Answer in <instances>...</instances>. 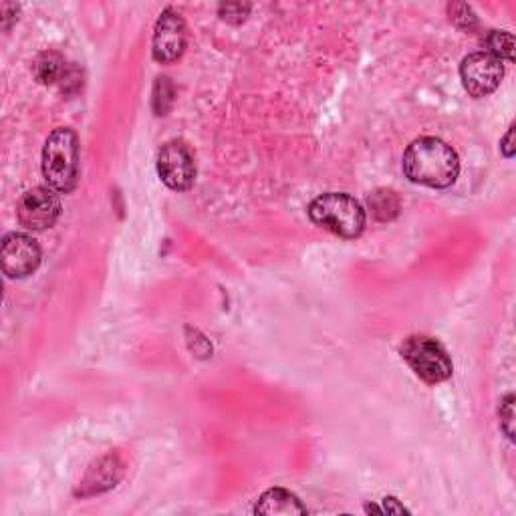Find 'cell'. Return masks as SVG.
Wrapping results in <instances>:
<instances>
[{"mask_svg": "<svg viewBox=\"0 0 516 516\" xmlns=\"http://www.w3.org/2000/svg\"><path fill=\"white\" fill-rule=\"evenodd\" d=\"M504 67L502 61L490 53H472L460 65V79L464 89L472 97H486L498 89L502 81Z\"/></svg>", "mask_w": 516, "mask_h": 516, "instance_id": "cell-8", "label": "cell"}, {"mask_svg": "<svg viewBox=\"0 0 516 516\" xmlns=\"http://www.w3.org/2000/svg\"><path fill=\"white\" fill-rule=\"evenodd\" d=\"M171 101H174V88H171L168 77H160L156 88H153V109H156V114L166 115L171 107Z\"/></svg>", "mask_w": 516, "mask_h": 516, "instance_id": "cell-14", "label": "cell"}, {"mask_svg": "<svg viewBox=\"0 0 516 516\" xmlns=\"http://www.w3.org/2000/svg\"><path fill=\"white\" fill-rule=\"evenodd\" d=\"M512 137H514V127H511L506 135L502 137L501 142V150L504 153V158H512L514 156V145H512Z\"/></svg>", "mask_w": 516, "mask_h": 516, "instance_id": "cell-19", "label": "cell"}, {"mask_svg": "<svg viewBox=\"0 0 516 516\" xmlns=\"http://www.w3.org/2000/svg\"><path fill=\"white\" fill-rule=\"evenodd\" d=\"M401 357L421 382L442 383L452 377V359L440 343L426 335H411L401 346Z\"/></svg>", "mask_w": 516, "mask_h": 516, "instance_id": "cell-4", "label": "cell"}, {"mask_svg": "<svg viewBox=\"0 0 516 516\" xmlns=\"http://www.w3.org/2000/svg\"><path fill=\"white\" fill-rule=\"evenodd\" d=\"M488 53L496 57L498 61H514V37L506 31H493L486 37Z\"/></svg>", "mask_w": 516, "mask_h": 516, "instance_id": "cell-13", "label": "cell"}, {"mask_svg": "<svg viewBox=\"0 0 516 516\" xmlns=\"http://www.w3.org/2000/svg\"><path fill=\"white\" fill-rule=\"evenodd\" d=\"M158 176L170 190L186 192L194 186L196 163L194 156L182 140H171L161 145L158 153Z\"/></svg>", "mask_w": 516, "mask_h": 516, "instance_id": "cell-5", "label": "cell"}, {"mask_svg": "<svg viewBox=\"0 0 516 516\" xmlns=\"http://www.w3.org/2000/svg\"><path fill=\"white\" fill-rule=\"evenodd\" d=\"M498 416H501L502 432L509 436V440H514V395L512 393L506 395V398L501 401Z\"/></svg>", "mask_w": 516, "mask_h": 516, "instance_id": "cell-16", "label": "cell"}, {"mask_svg": "<svg viewBox=\"0 0 516 516\" xmlns=\"http://www.w3.org/2000/svg\"><path fill=\"white\" fill-rule=\"evenodd\" d=\"M42 176L51 190L69 194L79 180V137L69 127H57L42 148Z\"/></svg>", "mask_w": 516, "mask_h": 516, "instance_id": "cell-2", "label": "cell"}, {"mask_svg": "<svg viewBox=\"0 0 516 516\" xmlns=\"http://www.w3.org/2000/svg\"><path fill=\"white\" fill-rule=\"evenodd\" d=\"M369 208H372L377 220L387 222L398 217L400 198L392 190H377L375 194L369 196Z\"/></svg>", "mask_w": 516, "mask_h": 516, "instance_id": "cell-12", "label": "cell"}, {"mask_svg": "<svg viewBox=\"0 0 516 516\" xmlns=\"http://www.w3.org/2000/svg\"><path fill=\"white\" fill-rule=\"evenodd\" d=\"M254 512L264 516H292V514H305L307 509L300 504L295 494L289 493V490L271 488L258 498Z\"/></svg>", "mask_w": 516, "mask_h": 516, "instance_id": "cell-10", "label": "cell"}, {"mask_svg": "<svg viewBox=\"0 0 516 516\" xmlns=\"http://www.w3.org/2000/svg\"><path fill=\"white\" fill-rule=\"evenodd\" d=\"M41 246L37 240L23 232H11L0 244V264L8 279H24L39 269Z\"/></svg>", "mask_w": 516, "mask_h": 516, "instance_id": "cell-6", "label": "cell"}, {"mask_svg": "<svg viewBox=\"0 0 516 516\" xmlns=\"http://www.w3.org/2000/svg\"><path fill=\"white\" fill-rule=\"evenodd\" d=\"M81 88H83V73L79 71V67L71 63L67 69L61 85H59V89H61L65 96H71V93H77Z\"/></svg>", "mask_w": 516, "mask_h": 516, "instance_id": "cell-18", "label": "cell"}, {"mask_svg": "<svg viewBox=\"0 0 516 516\" xmlns=\"http://www.w3.org/2000/svg\"><path fill=\"white\" fill-rule=\"evenodd\" d=\"M382 512H395V514H403V512H408L406 509H403L401 504H398V501L395 498H383V509Z\"/></svg>", "mask_w": 516, "mask_h": 516, "instance_id": "cell-20", "label": "cell"}, {"mask_svg": "<svg viewBox=\"0 0 516 516\" xmlns=\"http://www.w3.org/2000/svg\"><path fill=\"white\" fill-rule=\"evenodd\" d=\"M188 42V31L182 14L176 13L174 8H166L160 14L153 29V41H152V55L158 63L168 65L178 61L184 55Z\"/></svg>", "mask_w": 516, "mask_h": 516, "instance_id": "cell-9", "label": "cell"}, {"mask_svg": "<svg viewBox=\"0 0 516 516\" xmlns=\"http://www.w3.org/2000/svg\"><path fill=\"white\" fill-rule=\"evenodd\" d=\"M61 217V202L51 188H32L16 204V220L27 230H47Z\"/></svg>", "mask_w": 516, "mask_h": 516, "instance_id": "cell-7", "label": "cell"}, {"mask_svg": "<svg viewBox=\"0 0 516 516\" xmlns=\"http://www.w3.org/2000/svg\"><path fill=\"white\" fill-rule=\"evenodd\" d=\"M403 174L410 182L444 190L458 180V153L438 137H419L403 153Z\"/></svg>", "mask_w": 516, "mask_h": 516, "instance_id": "cell-1", "label": "cell"}, {"mask_svg": "<svg viewBox=\"0 0 516 516\" xmlns=\"http://www.w3.org/2000/svg\"><path fill=\"white\" fill-rule=\"evenodd\" d=\"M71 63L65 61L63 55L55 53V51H45L41 53L32 63V73L37 77V81L42 85H61L67 69Z\"/></svg>", "mask_w": 516, "mask_h": 516, "instance_id": "cell-11", "label": "cell"}, {"mask_svg": "<svg viewBox=\"0 0 516 516\" xmlns=\"http://www.w3.org/2000/svg\"><path fill=\"white\" fill-rule=\"evenodd\" d=\"M309 218L335 236L354 240L365 230V210L354 196L329 192L315 198L309 206Z\"/></svg>", "mask_w": 516, "mask_h": 516, "instance_id": "cell-3", "label": "cell"}, {"mask_svg": "<svg viewBox=\"0 0 516 516\" xmlns=\"http://www.w3.org/2000/svg\"><path fill=\"white\" fill-rule=\"evenodd\" d=\"M218 13H220V19L232 23V24H238L243 23L248 13H251V5H243V3H228V5H220L218 6Z\"/></svg>", "mask_w": 516, "mask_h": 516, "instance_id": "cell-17", "label": "cell"}, {"mask_svg": "<svg viewBox=\"0 0 516 516\" xmlns=\"http://www.w3.org/2000/svg\"><path fill=\"white\" fill-rule=\"evenodd\" d=\"M448 11H450V21L456 24V27H460L464 31H470L478 24L476 14L472 13V8L468 5H462V3L450 5Z\"/></svg>", "mask_w": 516, "mask_h": 516, "instance_id": "cell-15", "label": "cell"}]
</instances>
